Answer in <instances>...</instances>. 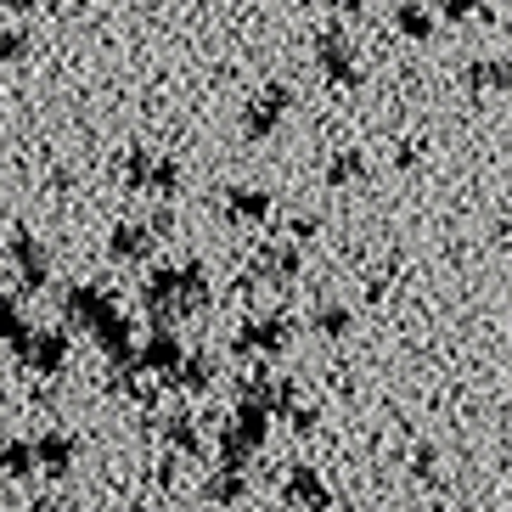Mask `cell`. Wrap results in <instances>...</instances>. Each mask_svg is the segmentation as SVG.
Here are the masks:
<instances>
[{"label":"cell","mask_w":512,"mask_h":512,"mask_svg":"<svg viewBox=\"0 0 512 512\" xmlns=\"http://www.w3.org/2000/svg\"><path fill=\"white\" fill-rule=\"evenodd\" d=\"M152 248H158V231L147 220H119V226L107 231V259L113 265H147Z\"/></svg>","instance_id":"obj_7"},{"label":"cell","mask_w":512,"mask_h":512,"mask_svg":"<svg viewBox=\"0 0 512 512\" xmlns=\"http://www.w3.org/2000/svg\"><path fill=\"white\" fill-rule=\"evenodd\" d=\"M175 293H181V271H175V265H152L147 282H141V310H147V321L181 316V310H175Z\"/></svg>","instance_id":"obj_10"},{"label":"cell","mask_w":512,"mask_h":512,"mask_svg":"<svg viewBox=\"0 0 512 512\" xmlns=\"http://www.w3.org/2000/svg\"><path fill=\"white\" fill-rule=\"evenodd\" d=\"M287 422H293V434H316V428H321V411H316V406H293V411H287Z\"/></svg>","instance_id":"obj_29"},{"label":"cell","mask_w":512,"mask_h":512,"mask_svg":"<svg viewBox=\"0 0 512 512\" xmlns=\"http://www.w3.org/2000/svg\"><path fill=\"white\" fill-rule=\"evenodd\" d=\"M175 271H181V293H175V310H181V316H203V310H209V299H214L209 271H203L197 259H181Z\"/></svg>","instance_id":"obj_16"},{"label":"cell","mask_w":512,"mask_h":512,"mask_svg":"<svg viewBox=\"0 0 512 512\" xmlns=\"http://www.w3.org/2000/svg\"><path fill=\"white\" fill-rule=\"evenodd\" d=\"M332 6H338V12H349V17H361V12H366V0H332Z\"/></svg>","instance_id":"obj_33"},{"label":"cell","mask_w":512,"mask_h":512,"mask_svg":"<svg viewBox=\"0 0 512 512\" xmlns=\"http://www.w3.org/2000/svg\"><path fill=\"white\" fill-rule=\"evenodd\" d=\"M169 389L186 394V400L209 394L214 389V355H181V361H175V372H169Z\"/></svg>","instance_id":"obj_17"},{"label":"cell","mask_w":512,"mask_h":512,"mask_svg":"<svg viewBox=\"0 0 512 512\" xmlns=\"http://www.w3.org/2000/svg\"><path fill=\"white\" fill-rule=\"evenodd\" d=\"M147 192L152 197H175V192H181V164H175V158H152Z\"/></svg>","instance_id":"obj_26"},{"label":"cell","mask_w":512,"mask_h":512,"mask_svg":"<svg viewBox=\"0 0 512 512\" xmlns=\"http://www.w3.org/2000/svg\"><path fill=\"white\" fill-rule=\"evenodd\" d=\"M29 40H34V34H23V29H6V34H0V68L29 57Z\"/></svg>","instance_id":"obj_28"},{"label":"cell","mask_w":512,"mask_h":512,"mask_svg":"<svg viewBox=\"0 0 512 512\" xmlns=\"http://www.w3.org/2000/svg\"><path fill=\"white\" fill-rule=\"evenodd\" d=\"M158 434H164V445H169L175 456H192V462H197L203 451H209V445H203V434H197L192 411H169V417L158 422Z\"/></svg>","instance_id":"obj_18"},{"label":"cell","mask_w":512,"mask_h":512,"mask_svg":"<svg viewBox=\"0 0 512 512\" xmlns=\"http://www.w3.org/2000/svg\"><path fill=\"white\" fill-rule=\"evenodd\" d=\"M0 248L12 254L17 287H23V293H46V287H51V254H46V242L34 237V231H12Z\"/></svg>","instance_id":"obj_4"},{"label":"cell","mask_w":512,"mask_h":512,"mask_svg":"<svg viewBox=\"0 0 512 512\" xmlns=\"http://www.w3.org/2000/svg\"><path fill=\"white\" fill-rule=\"evenodd\" d=\"M479 6H484V0H445V17H451V23H462V17H473Z\"/></svg>","instance_id":"obj_31"},{"label":"cell","mask_w":512,"mask_h":512,"mask_svg":"<svg viewBox=\"0 0 512 512\" xmlns=\"http://www.w3.org/2000/svg\"><path fill=\"white\" fill-rule=\"evenodd\" d=\"M0 6H6V12H34L40 0H0Z\"/></svg>","instance_id":"obj_34"},{"label":"cell","mask_w":512,"mask_h":512,"mask_svg":"<svg viewBox=\"0 0 512 512\" xmlns=\"http://www.w3.org/2000/svg\"><path fill=\"white\" fill-rule=\"evenodd\" d=\"M287 344H293V321H287L282 310L242 316L237 321V338H231V349H237L242 361H271V355H282Z\"/></svg>","instance_id":"obj_2"},{"label":"cell","mask_w":512,"mask_h":512,"mask_svg":"<svg viewBox=\"0 0 512 512\" xmlns=\"http://www.w3.org/2000/svg\"><path fill=\"white\" fill-rule=\"evenodd\" d=\"M394 29H400V40H434V12L422 6V0H400L394 6Z\"/></svg>","instance_id":"obj_21"},{"label":"cell","mask_w":512,"mask_h":512,"mask_svg":"<svg viewBox=\"0 0 512 512\" xmlns=\"http://www.w3.org/2000/svg\"><path fill=\"white\" fill-rule=\"evenodd\" d=\"M197 496L209 501V507H242V501H248V473H242V467H220L214 479H203Z\"/></svg>","instance_id":"obj_19"},{"label":"cell","mask_w":512,"mask_h":512,"mask_svg":"<svg viewBox=\"0 0 512 512\" xmlns=\"http://www.w3.org/2000/svg\"><path fill=\"white\" fill-rule=\"evenodd\" d=\"M276 209V197L265 186H231L226 192V220L231 226H265Z\"/></svg>","instance_id":"obj_13"},{"label":"cell","mask_w":512,"mask_h":512,"mask_svg":"<svg viewBox=\"0 0 512 512\" xmlns=\"http://www.w3.org/2000/svg\"><path fill=\"white\" fill-rule=\"evenodd\" d=\"M181 355H186V344H181V338H175L169 327H158V332H147V344H136V372H158V377H169Z\"/></svg>","instance_id":"obj_12"},{"label":"cell","mask_w":512,"mask_h":512,"mask_svg":"<svg viewBox=\"0 0 512 512\" xmlns=\"http://www.w3.org/2000/svg\"><path fill=\"white\" fill-rule=\"evenodd\" d=\"M23 355V366L29 372H40V377H57L62 366H68V355H74V338L68 332H57V327H46V332H29V344L17 349Z\"/></svg>","instance_id":"obj_6"},{"label":"cell","mask_w":512,"mask_h":512,"mask_svg":"<svg viewBox=\"0 0 512 512\" xmlns=\"http://www.w3.org/2000/svg\"><path fill=\"white\" fill-rule=\"evenodd\" d=\"M287 107H293V91H287V85H259V96L248 102V113H242V136L248 141H271L276 130H282Z\"/></svg>","instance_id":"obj_5"},{"label":"cell","mask_w":512,"mask_h":512,"mask_svg":"<svg viewBox=\"0 0 512 512\" xmlns=\"http://www.w3.org/2000/svg\"><path fill=\"white\" fill-rule=\"evenodd\" d=\"M310 327H316L321 338H349V332H355V310H344V304H321L316 316H310Z\"/></svg>","instance_id":"obj_24"},{"label":"cell","mask_w":512,"mask_h":512,"mask_svg":"<svg viewBox=\"0 0 512 512\" xmlns=\"http://www.w3.org/2000/svg\"><path fill=\"white\" fill-rule=\"evenodd\" d=\"M467 91H479V96H496V91H512V62L507 57H479V62H467Z\"/></svg>","instance_id":"obj_20"},{"label":"cell","mask_w":512,"mask_h":512,"mask_svg":"<svg viewBox=\"0 0 512 512\" xmlns=\"http://www.w3.org/2000/svg\"><path fill=\"white\" fill-rule=\"evenodd\" d=\"M287 231H293V242H310L321 231V220H316V214H293V220H287Z\"/></svg>","instance_id":"obj_30"},{"label":"cell","mask_w":512,"mask_h":512,"mask_svg":"<svg viewBox=\"0 0 512 512\" xmlns=\"http://www.w3.org/2000/svg\"><path fill=\"white\" fill-rule=\"evenodd\" d=\"M299 271H304V248L299 242H271V248H259L254 254V282H271V287H282V282H299Z\"/></svg>","instance_id":"obj_11"},{"label":"cell","mask_w":512,"mask_h":512,"mask_svg":"<svg viewBox=\"0 0 512 512\" xmlns=\"http://www.w3.org/2000/svg\"><path fill=\"white\" fill-rule=\"evenodd\" d=\"M271 411L259 406V400H242L237 394V417H226L220 428V467H248L259 451H265V439H271Z\"/></svg>","instance_id":"obj_1"},{"label":"cell","mask_w":512,"mask_h":512,"mask_svg":"<svg viewBox=\"0 0 512 512\" xmlns=\"http://www.w3.org/2000/svg\"><path fill=\"white\" fill-rule=\"evenodd\" d=\"M74 456H79V439L62 434V428L34 439V467H46L51 479H68V473H74Z\"/></svg>","instance_id":"obj_14"},{"label":"cell","mask_w":512,"mask_h":512,"mask_svg":"<svg viewBox=\"0 0 512 512\" xmlns=\"http://www.w3.org/2000/svg\"><path fill=\"white\" fill-rule=\"evenodd\" d=\"M62 310H68V321H74V327L91 332L96 321H107L113 310H119V299H113L107 287H96V282H74L68 293H62Z\"/></svg>","instance_id":"obj_8"},{"label":"cell","mask_w":512,"mask_h":512,"mask_svg":"<svg viewBox=\"0 0 512 512\" xmlns=\"http://www.w3.org/2000/svg\"><path fill=\"white\" fill-rule=\"evenodd\" d=\"M6 400H12V394H6V383H0V406H6Z\"/></svg>","instance_id":"obj_35"},{"label":"cell","mask_w":512,"mask_h":512,"mask_svg":"<svg viewBox=\"0 0 512 512\" xmlns=\"http://www.w3.org/2000/svg\"><path fill=\"white\" fill-rule=\"evenodd\" d=\"M282 501L287 507H332V490H327V479H321L316 467H293L287 473V484H282Z\"/></svg>","instance_id":"obj_15"},{"label":"cell","mask_w":512,"mask_h":512,"mask_svg":"<svg viewBox=\"0 0 512 512\" xmlns=\"http://www.w3.org/2000/svg\"><path fill=\"white\" fill-rule=\"evenodd\" d=\"M34 473V439H0V479H29Z\"/></svg>","instance_id":"obj_22"},{"label":"cell","mask_w":512,"mask_h":512,"mask_svg":"<svg viewBox=\"0 0 512 512\" xmlns=\"http://www.w3.org/2000/svg\"><path fill=\"white\" fill-rule=\"evenodd\" d=\"M366 175V152L361 147H344L327 158V186H355Z\"/></svg>","instance_id":"obj_23"},{"label":"cell","mask_w":512,"mask_h":512,"mask_svg":"<svg viewBox=\"0 0 512 512\" xmlns=\"http://www.w3.org/2000/svg\"><path fill=\"white\" fill-rule=\"evenodd\" d=\"M29 332H34L29 316H23L12 299H0V344H12V355H17V349L29 344Z\"/></svg>","instance_id":"obj_25"},{"label":"cell","mask_w":512,"mask_h":512,"mask_svg":"<svg viewBox=\"0 0 512 512\" xmlns=\"http://www.w3.org/2000/svg\"><path fill=\"white\" fill-rule=\"evenodd\" d=\"M0 242H6V226H0Z\"/></svg>","instance_id":"obj_36"},{"label":"cell","mask_w":512,"mask_h":512,"mask_svg":"<svg viewBox=\"0 0 512 512\" xmlns=\"http://www.w3.org/2000/svg\"><path fill=\"white\" fill-rule=\"evenodd\" d=\"M152 231H158V237H169V231H175V214L158 209V214H152Z\"/></svg>","instance_id":"obj_32"},{"label":"cell","mask_w":512,"mask_h":512,"mask_svg":"<svg viewBox=\"0 0 512 512\" xmlns=\"http://www.w3.org/2000/svg\"><path fill=\"white\" fill-rule=\"evenodd\" d=\"M147 175H152V152L130 147L124 152V186H130V192H147Z\"/></svg>","instance_id":"obj_27"},{"label":"cell","mask_w":512,"mask_h":512,"mask_svg":"<svg viewBox=\"0 0 512 512\" xmlns=\"http://www.w3.org/2000/svg\"><path fill=\"white\" fill-rule=\"evenodd\" d=\"M316 68L327 74V85L349 91V85H361V57H355V40L344 29H321L316 34Z\"/></svg>","instance_id":"obj_3"},{"label":"cell","mask_w":512,"mask_h":512,"mask_svg":"<svg viewBox=\"0 0 512 512\" xmlns=\"http://www.w3.org/2000/svg\"><path fill=\"white\" fill-rule=\"evenodd\" d=\"M242 400H259V406L271 411V417H287V411L299 406V383L293 377H276V372H254V377H242Z\"/></svg>","instance_id":"obj_9"}]
</instances>
